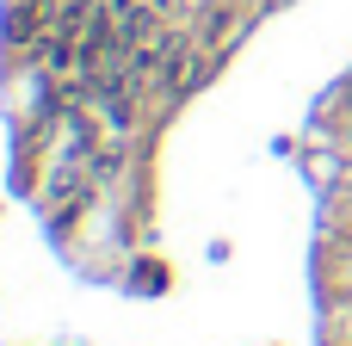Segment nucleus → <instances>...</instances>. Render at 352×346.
<instances>
[{"label": "nucleus", "instance_id": "f257e3e1", "mask_svg": "<svg viewBox=\"0 0 352 346\" xmlns=\"http://www.w3.org/2000/svg\"><path fill=\"white\" fill-rule=\"evenodd\" d=\"M229 37V12H210V25H204V43H223Z\"/></svg>", "mask_w": 352, "mask_h": 346}]
</instances>
